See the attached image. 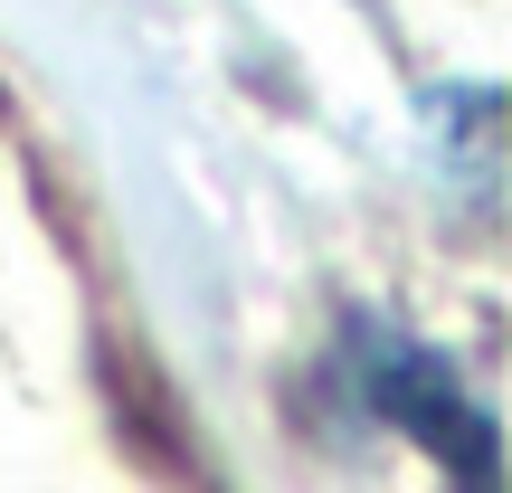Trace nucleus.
I'll use <instances>...</instances> for the list:
<instances>
[{
    "mask_svg": "<svg viewBox=\"0 0 512 493\" xmlns=\"http://www.w3.org/2000/svg\"><path fill=\"white\" fill-rule=\"evenodd\" d=\"M351 351H361V389H370V408H380L389 427H408V437L456 475V493H494V418L456 389V370H446L437 351L399 342V332H361Z\"/></svg>",
    "mask_w": 512,
    "mask_h": 493,
    "instance_id": "1",
    "label": "nucleus"
}]
</instances>
